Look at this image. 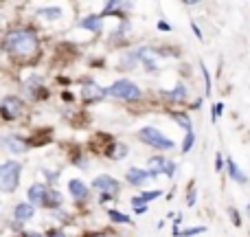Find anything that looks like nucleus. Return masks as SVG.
Instances as JSON below:
<instances>
[{
  "label": "nucleus",
  "instance_id": "2f4dec72",
  "mask_svg": "<svg viewBox=\"0 0 250 237\" xmlns=\"http://www.w3.org/2000/svg\"><path fill=\"white\" fill-rule=\"evenodd\" d=\"M224 165H226L224 154H217V158H215V172H222V169H224Z\"/></svg>",
  "mask_w": 250,
  "mask_h": 237
},
{
  "label": "nucleus",
  "instance_id": "393cba45",
  "mask_svg": "<svg viewBox=\"0 0 250 237\" xmlns=\"http://www.w3.org/2000/svg\"><path fill=\"white\" fill-rule=\"evenodd\" d=\"M200 70H202V77H204V84H207V88H204V92L207 95H211V75H208V68L200 62Z\"/></svg>",
  "mask_w": 250,
  "mask_h": 237
},
{
  "label": "nucleus",
  "instance_id": "4468645a",
  "mask_svg": "<svg viewBox=\"0 0 250 237\" xmlns=\"http://www.w3.org/2000/svg\"><path fill=\"white\" fill-rule=\"evenodd\" d=\"M165 165H167V158H165V156H151L149 163H147L149 178H158L160 173H165Z\"/></svg>",
  "mask_w": 250,
  "mask_h": 237
},
{
  "label": "nucleus",
  "instance_id": "f257e3e1",
  "mask_svg": "<svg viewBox=\"0 0 250 237\" xmlns=\"http://www.w3.org/2000/svg\"><path fill=\"white\" fill-rule=\"evenodd\" d=\"M4 51L16 60H31L40 51V40L33 29H16L4 38Z\"/></svg>",
  "mask_w": 250,
  "mask_h": 237
},
{
  "label": "nucleus",
  "instance_id": "0eeeda50",
  "mask_svg": "<svg viewBox=\"0 0 250 237\" xmlns=\"http://www.w3.org/2000/svg\"><path fill=\"white\" fill-rule=\"evenodd\" d=\"M92 187H95L97 191H101V194H110V195H117L119 189H121V182L117 180V178L112 176H97L95 180H92Z\"/></svg>",
  "mask_w": 250,
  "mask_h": 237
},
{
  "label": "nucleus",
  "instance_id": "ddd939ff",
  "mask_svg": "<svg viewBox=\"0 0 250 237\" xmlns=\"http://www.w3.org/2000/svg\"><path fill=\"white\" fill-rule=\"evenodd\" d=\"M226 173H229V178H230V180L239 182V185H246V182H248V176L242 172V169L237 167V163H235V160L230 158V156H229V158H226Z\"/></svg>",
  "mask_w": 250,
  "mask_h": 237
},
{
  "label": "nucleus",
  "instance_id": "9d476101",
  "mask_svg": "<svg viewBox=\"0 0 250 237\" xmlns=\"http://www.w3.org/2000/svg\"><path fill=\"white\" fill-rule=\"evenodd\" d=\"M125 180H127L132 187H143L147 180H149V172H147V169H141V167H132V169H127V173H125Z\"/></svg>",
  "mask_w": 250,
  "mask_h": 237
},
{
  "label": "nucleus",
  "instance_id": "dca6fc26",
  "mask_svg": "<svg viewBox=\"0 0 250 237\" xmlns=\"http://www.w3.org/2000/svg\"><path fill=\"white\" fill-rule=\"evenodd\" d=\"M105 154H108L112 160H121V158L127 156V145L121 143V141H112V143H110V147L105 150Z\"/></svg>",
  "mask_w": 250,
  "mask_h": 237
},
{
  "label": "nucleus",
  "instance_id": "2eb2a0df",
  "mask_svg": "<svg viewBox=\"0 0 250 237\" xmlns=\"http://www.w3.org/2000/svg\"><path fill=\"white\" fill-rule=\"evenodd\" d=\"M33 215H35V207L31 202H22V204H18V207L13 209V217H16L18 222H26V220H31Z\"/></svg>",
  "mask_w": 250,
  "mask_h": 237
},
{
  "label": "nucleus",
  "instance_id": "412c9836",
  "mask_svg": "<svg viewBox=\"0 0 250 237\" xmlns=\"http://www.w3.org/2000/svg\"><path fill=\"white\" fill-rule=\"evenodd\" d=\"M108 217H110V222H114V224H132L129 215H125L121 211H114V209H108Z\"/></svg>",
  "mask_w": 250,
  "mask_h": 237
},
{
  "label": "nucleus",
  "instance_id": "39448f33",
  "mask_svg": "<svg viewBox=\"0 0 250 237\" xmlns=\"http://www.w3.org/2000/svg\"><path fill=\"white\" fill-rule=\"evenodd\" d=\"M24 112V101L16 95H7L2 97V104H0V114L4 121H16L18 117H22Z\"/></svg>",
  "mask_w": 250,
  "mask_h": 237
},
{
  "label": "nucleus",
  "instance_id": "a19ab883",
  "mask_svg": "<svg viewBox=\"0 0 250 237\" xmlns=\"http://www.w3.org/2000/svg\"><path fill=\"white\" fill-rule=\"evenodd\" d=\"M246 211H248V215H250V202H248V207H246Z\"/></svg>",
  "mask_w": 250,
  "mask_h": 237
},
{
  "label": "nucleus",
  "instance_id": "6ab92c4d",
  "mask_svg": "<svg viewBox=\"0 0 250 237\" xmlns=\"http://www.w3.org/2000/svg\"><path fill=\"white\" fill-rule=\"evenodd\" d=\"M62 202H64V198H62V194L57 189H48V198H46V209H51V211H57V209L62 207Z\"/></svg>",
  "mask_w": 250,
  "mask_h": 237
},
{
  "label": "nucleus",
  "instance_id": "cd10ccee",
  "mask_svg": "<svg viewBox=\"0 0 250 237\" xmlns=\"http://www.w3.org/2000/svg\"><path fill=\"white\" fill-rule=\"evenodd\" d=\"M195 200H198V191H195V185H191L189 187V194H187V204H189V207H193Z\"/></svg>",
  "mask_w": 250,
  "mask_h": 237
},
{
  "label": "nucleus",
  "instance_id": "7ed1b4c3",
  "mask_svg": "<svg viewBox=\"0 0 250 237\" xmlns=\"http://www.w3.org/2000/svg\"><path fill=\"white\" fill-rule=\"evenodd\" d=\"M108 97H114V99H123V101H138L143 97V90L129 79H119L112 86L108 88Z\"/></svg>",
  "mask_w": 250,
  "mask_h": 237
},
{
  "label": "nucleus",
  "instance_id": "a211bd4d",
  "mask_svg": "<svg viewBox=\"0 0 250 237\" xmlns=\"http://www.w3.org/2000/svg\"><path fill=\"white\" fill-rule=\"evenodd\" d=\"M163 95L167 97V99L180 104V101L187 99V86H182V84H176V88H171V90H163Z\"/></svg>",
  "mask_w": 250,
  "mask_h": 237
},
{
  "label": "nucleus",
  "instance_id": "e433bc0d",
  "mask_svg": "<svg viewBox=\"0 0 250 237\" xmlns=\"http://www.w3.org/2000/svg\"><path fill=\"white\" fill-rule=\"evenodd\" d=\"M147 209H149V207H147V204H141V207H136V209H134V211H136L138 215H143V213H147Z\"/></svg>",
  "mask_w": 250,
  "mask_h": 237
},
{
  "label": "nucleus",
  "instance_id": "72a5a7b5",
  "mask_svg": "<svg viewBox=\"0 0 250 237\" xmlns=\"http://www.w3.org/2000/svg\"><path fill=\"white\" fill-rule=\"evenodd\" d=\"M44 237H66V233H64V231H48Z\"/></svg>",
  "mask_w": 250,
  "mask_h": 237
},
{
  "label": "nucleus",
  "instance_id": "b1692460",
  "mask_svg": "<svg viewBox=\"0 0 250 237\" xmlns=\"http://www.w3.org/2000/svg\"><path fill=\"white\" fill-rule=\"evenodd\" d=\"M195 145V132H189L185 136V141H182V154H187V151H191V147Z\"/></svg>",
  "mask_w": 250,
  "mask_h": 237
},
{
  "label": "nucleus",
  "instance_id": "aec40b11",
  "mask_svg": "<svg viewBox=\"0 0 250 237\" xmlns=\"http://www.w3.org/2000/svg\"><path fill=\"white\" fill-rule=\"evenodd\" d=\"M171 117H173V121H176V123L180 125V128L185 129L187 134H189V132H193V123H191V119L187 117L185 112H171Z\"/></svg>",
  "mask_w": 250,
  "mask_h": 237
},
{
  "label": "nucleus",
  "instance_id": "5701e85b",
  "mask_svg": "<svg viewBox=\"0 0 250 237\" xmlns=\"http://www.w3.org/2000/svg\"><path fill=\"white\" fill-rule=\"evenodd\" d=\"M160 195H163V191L160 189H151V191H143L141 195H138V198H141V202H151V200H156V198H160Z\"/></svg>",
  "mask_w": 250,
  "mask_h": 237
},
{
  "label": "nucleus",
  "instance_id": "20e7f679",
  "mask_svg": "<svg viewBox=\"0 0 250 237\" xmlns=\"http://www.w3.org/2000/svg\"><path fill=\"white\" fill-rule=\"evenodd\" d=\"M138 138H141L145 145L154 147V150H158V151L171 150V147H173L171 138H167L163 132H160V129H156V128H143L141 132H138Z\"/></svg>",
  "mask_w": 250,
  "mask_h": 237
},
{
  "label": "nucleus",
  "instance_id": "4be33fe9",
  "mask_svg": "<svg viewBox=\"0 0 250 237\" xmlns=\"http://www.w3.org/2000/svg\"><path fill=\"white\" fill-rule=\"evenodd\" d=\"M38 16L46 18V20H57V18L62 16V9L60 7H51V9H40Z\"/></svg>",
  "mask_w": 250,
  "mask_h": 237
},
{
  "label": "nucleus",
  "instance_id": "9b49d317",
  "mask_svg": "<svg viewBox=\"0 0 250 237\" xmlns=\"http://www.w3.org/2000/svg\"><path fill=\"white\" fill-rule=\"evenodd\" d=\"M154 55H156V51H151V48H138V51H136L138 62L145 66L147 73H156V70H158V64H156Z\"/></svg>",
  "mask_w": 250,
  "mask_h": 237
},
{
  "label": "nucleus",
  "instance_id": "423d86ee",
  "mask_svg": "<svg viewBox=\"0 0 250 237\" xmlns=\"http://www.w3.org/2000/svg\"><path fill=\"white\" fill-rule=\"evenodd\" d=\"M105 97H108V90H105V88H101L99 84L86 82L82 86V99L86 101V104H99V101H104Z\"/></svg>",
  "mask_w": 250,
  "mask_h": 237
},
{
  "label": "nucleus",
  "instance_id": "c756f323",
  "mask_svg": "<svg viewBox=\"0 0 250 237\" xmlns=\"http://www.w3.org/2000/svg\"><path fill=\"white\" fill-rule=\"evenodd\" d=\"M222 112H224V104H222V101H220V104H215V106H213V119H220L222 117Z\"/></svg>",
  "mask_w": 250,
  "mask_h": 237
},
{
  "label": "nucleus",
  "instance_id": "ea45409f",
  "mask_svg": "<svg viewBox=\"0 0 250 237\" xmlns=\"http://www.w3.org/2000/svg\"><path fill=\"white\" fill-rule=\"evenodd\" d=\"M90 237H110V235H104V233H97V235H90Z\"/></svg>",
  "mask_w": 250,
  "mask_h": 237
},
{
  "label": "nucleus",
  "instance_id": "a878e982",
  "mask_svg": "<svg viewBox=\"0 0 250 237\" xmlns=\"http://www.w3.org/2000/svg\"><path fill=\"white\" fill-rule=\"evenodd\" d=\"M207 231V226H193V229H187V231H180V237H193V235H200Z\"/></svg>",
  "mask_w": 250,
  "mask_h": 237
},
{
  "label": "nucleus",
  "instance_id": "f8f14e48",
  "mask_svg": "<svg viewBox=\"0 0 250 237\" xmlns=\"http://www.w3.org/2000/svg\"><path fill=\"white\" fill-rule=\"evenodd\" d=\"M68 191H70V195H73L77 202H83V200L90 198V191H88V187L83 185L82 180H77V178L68 180Z\"/></svg>",
  "mask_w": 250,
  "mask_h": 237
},
{
  "label": "nucleus",
  "instance_id": "bb28decb",
  "mask_svg": "<svg viewBox=\"0 0 250 237\" xmlns=\"http://www.w3.org/2000/svg\"><path fill=\"white\" fill-rule=\"evenodd\" d=\"M229 217H230V222H233V226H242V217H239L235 207H229Z\"/></svg>",
  "mask_w": 250,
  "mask_h": 237
},
{
  "label": "nucleus",
  "instance_id": "f03ea898",
  "mask_svg": "<svg viewBox=\"0 0 250 237\" xmlns=\"http://www.w3.org/2000/svg\"><path fill=\"white\" fill-rule=\"evenodd\" d=\"M20 172H22V165L18 160H4L0 165V187H2L4 194H13L18 189Z\"/></svg>",
  "mask_w": 250,
  "mask_h": 237
},
{
  "label": "nucleus",
  "instance_id": "4c0bfd02",
  "mask_svg": "<svg viewBox=\"0 0 250 237\" xmlns=\"http://www.w3.org/2000/svg\"><path fill=\"white\" fill-rule=\"evenodd\" d=\"M62 99H64V101H70V104H73V99H75V97H73V92H68V90H66L64 95H62Z\"/></svg>",
  "mask_w": 250,
  "mask_h": 237
},
{
  "label": "nucleus",
  "instance_id": "f3484780",
  "mask_svg": "<svg viewBox=\"0 0 250 237\" xmlns=\"http://www.w3.org/2000/svg\"><path fill=\"white\" fill-rule=\"evenodd\" d=\"M101 20H104V16L101 13H90V16H86L79 24L83 26V29L88 31H95V33H101Z\"/></svg>",
  "mask_w": 250,
  "mask_h": 237
},
{
  "label": "nucleus",
  "instance_id": "1a4fd4ad",
  "mask_svg": "<svg viewBox=\"0 0 250 237\" xmlns=\"http://www.w3.org/2000/svg\"><path fill=\"white\" fill-rule=\"evenodd\" d=\"M2 145L7 147L11 154H24V151L29 150V143L22 136H13V134H7V136L2 138Z\"/></svg>",
  "mask_w": 250,
  "mask_h": 237
},
{
  "label": "nucleus",
  "instance_id": "f704fd0d",
  "mask_svg": "<svg viewBox=\"0 0 250 237\" xmlns=\"http://www.w3.org/2000/svg\"><path fill=\"white\" fill-rule=\"evenodd\" d=\"M112 198H114V195H110V194H101V195H99V202L105 204V202H110Z\"/></svg>",
  "mask_w": 250,
  "mask_h": 237
},
{
  "label": "nucleus",
  "instance_id": "58836bf2",
  "mask_svg": "<svg viewBox=\"0 0 250 237\" xmlns=\"http://www.w3.org/2000/svg\"><path fill=\"white\" fill-rule=\"evenodd\" d=\"M22 237H42L40 233H33V231H24V233H22Z\"/></svg>",
  "mask_w": 250,
  "mask_h": 237
},
{
  "label": "nucleus",
  "instance_id": "c9c22d12",
  "mask_svg": "<svg viewBox=\"0 0 250 237\" xmlns=\"http://www.w3.org/2000/svg\"><path fill=\"white\" fill-rule=\"evenodd\" d=\"M158 29H160V31H171V26H169L165 20H160V22H158Z\"/></svg>",
  "mask_w": 250,
  "mask_h": 237
},
{
  "label": "nucleus",
  "instance_id": "473e14b6",
  "mask_svg": "<svg viewBox=\"0 0 250 237\" xmlns=\"http://www.w3.org/2000/svg\"><path fill=\"white\" fill-rule=\"evenodd\" d=\"M191 29H193L195 38H198V40H204V35H202V33H200V26H198V24H195V22H191Z\"/></svg>",
  "mask_w": 250,
  "mask_h": 237
},
{
  "label": "nucleus",
  "instance_id": "7c9ffc66",
  "mask_svg": "<svg viewBox=\"0 0 250 237\" xmlns=\"http://www.w3.org/2000/svg\"><path fill=\"white\" fill-rule=\"evenodd\" d=\"M44 176H46L48 182H57V178H60V172H51V169H44Z\"/></svg>",
  "mask_w": 250,
  "mask_h": 237
},
{
  "label": "nucleus",
  "instance_id": "6e6552de",
  "mask_svg": "<svg viewBox=\"0 0 250 237\" xmlns=\"http://www.w3.org/2000/svg\"><path fill=\"white\" fill-rule=\"evenodd\" d=\"M26 198H29V202L33 204V207H44V209H46L48 187L42 185V182H35V185L29 187V191H26Z\"/></svg>",
  "mask_w": 250,
  "mask_h": 237
},
{
  "label": "nucleus",
  "instance_id": "c85d7f7f",
  "mask_svg": "<svg viewBox=\"0 0 250 237\" xmlns=\"http://www.w3.org/2000/svg\"><path fill=\"white\" fill-rule=\"evenodd\" d=\"M173 173H176V163H173V160H167V165H165V176L173 178Z\"/></svg>",
  "mask_w": 250,
  "mask_h": 237
}]
</instances>
